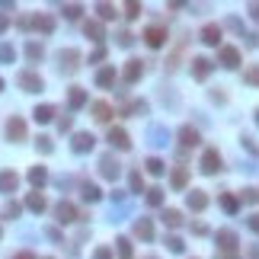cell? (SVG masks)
Masks as SVG:
<instances>
[{
    "mask_svg": "<svg viewBox=\"0 0 259 259\" xmlns=\"http://www.w3.org/2000/svg\"><path fill=\"white\" fill-rule=\"evenodd\" d=\"M218 253H237V234L230 227L218 230Z\"/></svg>",
    "mask_w": 259,
    "mask_h": 259,
    "instance_id": "obj_3",
    "label": "cell"
},
{
    "mask_svg": "<svg viewBox=\"0 0 259 259\" xmlns=\"http://www.w3.org/2000/svg\"><path fill=\"white\" fill-rule=\"evenodd\" d=\"M198 141H202V135H198L192 125H183V128H179V144H183V148H195Z\"/></svg>",
    "mask_w": 259,
    "mask_h": 259,
    "instance_id": "obj_15",
    "label": "cell"
},
{
    "mask_svg": "<svg viewBox=\"0 0 259 259\" xmlns=\"http://www.w3.org/2000/svg\"><path fill=\"white\" fill-rule=\"evenodd\" d=\"M96 86H102V90H109V86H115V67L106 64L102 71L96 74Z\"/></svg>",
    "mask_w": 259,
    "mask_h": 259,
    "instance_id": "obj_17",
    "label": "cell"
},
{
    "mask_svg": "<svg viewBox=\"0 0 259 259\" xmlns=\"http://www.w3.org/2000/svg\"><path fill=\"white\" fill-rule=\"evenodd\" d=\"M151 138H154V144H167V132L163 128H151Z\"/></svg>",
    "mask_w": 259,
    "mask_h": 259,
    "instance_id": "obj_46",
    "label": "cell"
},
{
    "mask_svg": "<svg viewBox=\"0 0 259 259\" xmlns=\"http://www.w3.org/2000/svg\"><path fill=\"white\" fill-rule=\"evenodd\" d=\"M128 186H132V192H144V176H141V170H132V173H128Z\"/></svg>",
    "mask_w": 259,
    "mask_h": 259,
    "instance_id": "obj_29",
    "label": "cell"
},
{
    "mask_svg": "<svg viewBox=\"0 0 259 259\" xmlns=\"http://www.w3.org/2000/svg\"><path fill=\"white\" fill-rule=\"evenodd\" d=\"M218 259H237L234 253H218Z\"/></svg>",
    "mask_w": 259,
    "mask_h": 259,
    "instance_id": "obj_57",
    "label": "cell"
},
{
    "mask_svg": "<svg viewBox=\"0 0 259 259\" xmlns=\"http://www.w3.org/2000/svg\"><path fill=\"white\" fill-rule=\"evenodd\" d=\"M80 13H83L80 4H64V16H67V20H80Z\"/></svg>",
    "mask_w": 259,
    "mask_h": 259,
    "instance_id": "obj_39",
    "label": "cell"
},
{
    "mask_svg": "<svg viewBox=\"0 0 259 259\" xmlns=\"http://www.w3.org/2000/svg\"><path fill=\"white\" fill-rule=\"evenodd\" d=\"M16 80H20V86H23L26 93H39L42 86H45V83H42V77H39L36 71H23L20 77H16Z\"/></svg>",
    "mask_w": 259,
    "mask_h": 259,
    "instance_id": "obj_6",
    "label": "cell"
},
{
    "mask_svg": "<svg viewBox=\"0 0 259 259\" xmlns=\"http://www.w3.org/2000/svg\"><path fill=\"white\" fill-rule=\"evenodd\" d=\"M109 144L118 148V151H128V148H132V138H128L125 128H109Z\"/></svg>",
    "mask_w": 259,
    "mask_h": 259,
    "instance_id": "obj_10",
    "label": "cell"
},
{
    "mask_svg": "<svg viewBox=\"0 0 259 259\" xmlns=\"http://www.w3.org/2000/svg\"><path fill=\"white\" fill-rule=\"evenodd\" d=\"M29 183L36 186V192H39V189L48 183V170H45V167H32V170H29Z\"/></svg>",
    "mask_w": 259,
    "mask_h": 259,
    "instance_id": "obj_21",
    "label": "cell"
},
{
    "mask_svg": "<svg viewBox=\"0 0 259 259\" xmlns=\"http://www.w3.org/2000/svg\"><path fill=\"white\" fill-rule=\"evenodd\" d=\"M20 211H23V205H20V202H10V205L4 208V218H20Z\"/></svg>",
    "mask_w": 259,
    "mask_h": 259,
    "instance_id": "obj_43",
    "label": "cell"
},
{
    "mask_svg": "<svg viewBox=\"0 0 259 259\" xmlns=\"http://www.w3.org/2000/svg\"><path fill=\"white\" fill-rule=\"evenodd\" d=\"M167 246H170V253H183V249H186V243H183V240H179V237H167Z\"/></svg>",
    "mask_w": 259,
    "mask_h": 259,
    "instance_id": "obj_41",
    "label": "cell"
},
{
    "mask_svg": "<svg viewBox=\"0 0 259 259\" xmlns=\"http://www.w3.org/2000/svg\"><path fill=\"white\" fill-rule=\"evenodd\" d=\"M141 74H144V61H138V58H132V61H125V83H135V80H141Z\"/></svg>",
    "mask_w": 259,
    "mask_h": 259,
    "instance_id": "obj_11",
    "label": "cell"
},
{
    "mask_svg": "<svg viewBox=\"0 0 259 259\" xmlns=\"http://www.w3.org/2000/svg\"><path fill=\"white\" fill-rule=\"evenodd\" d=\"M115 243H118V256H122V259H132V240H128V237H118Z\"/></svg>",
    "mask_w": 259,
    "mask_h": 259,
    "instance_id": "obj_37",
    "label": "cell"
},
{
    "mask_svg": "<svg viewBox=\"0 0 259 259\" xmlns=\"http://www.w3.org/2000/svg\"><path fill=\"white\" fill-rule=\"evenodd\" d=\"M170 183H173V189H186L189 186V170L186 167H176V170H173V176H170Z\"/></svg>",
    "mask_w": 259,
    "mask_h": 259,
    "instance_id": "obj_24",
    "label": "cell"
},
{
    "mask_svg": "<svg viewBox=\"0 0 259 259\" xmlns=\"http://www.w3.org/2000/svg\"><path fill=\"white\" fill-rule=\"evenodd\" d=\"M13 259H36V256H32V253H16Z\"/></svg>",
    "mask_w": 259,
    "mask_h": 259,
    "instance_id": "obj_56",
    "label": "cell"
},
{
    "mask_svg": "<svg viewBox=\"0 0 259 259\" xmlns=\"http://www.w3.org/2000/svg\"><path fill=\"white\" fill-rule=\"evenodd\" d=\"M45 234H48L51 240H55V243H64V237H61V230H58V227H48Z\"/></svg>",
    "mask_w": 259,
    "mask_h": 259,
    "instance_id": "obj_52",
    "label": "cell"
},
{
    "mask_svg": "<svg viewBox=\"0 0 259 259\" xmlns=\"http://www.w3.org/2000/svg\"><path fill=\"white\" fill-rule=\"evenodd\" d=\"M243 80H246V83H253V86H259V64L249 67V71L243 74Z\"/></svg>",
    "mask_w": 259,
    "mask_h": 259,
    "instance_id": "obj_44",
    "label": "cell"
},
{
    "mask_svg": "<svg viewBox=\"0 0 259 259\" xmlns=\"http://www.w3.org/2000/svg\"><path fill=\"white\" fill-rule=\"evenodd\" d=\"M221 170V154L214 151V148H208L202 154V173H208V176H214V173Z\"/></svg>",
    "mask_w": 259,
    "mask_h": 259,
    "instance_id": "obj_7",
    "label": "cell"
},
{
    "mask_svg": "<svg viewBox=\"0 0 259 259\" xmlns=\"http://www.w3.org/2000/svg\"><path fill=\"white\" fill-rule=\"evenodd\" d=\"M0 61H4V64H13V61H16V48L4 42V45H0Z\"/></svg>",
    "mask_w": 259,
    "mask_h": 259,
    "instance_id": "obj_35",
    "label": "cell"
},
{
    "mask_svg": "<svg viewBox=\"0 0 259 259\" xmlns=\"http://www.w3.org/2000/svg\"><path fill=\"white\" fill-rule=\"evenodd\" d=\"M192 230H195V234H198V237H202V234H208V227H205V224H202V221H195V224H192Z\"/></svg>",
    "mask_w": 259,
    "mask_h": 259,
    "instance_id": "obj_54",
    "label": "cell"
},
{
    "mask_svg": "<svg viewBox=\"0 0 259 259\" xmlns=\"http://www.w3.org/2000/svg\"><path fill=\"white\" fill-rule=\"evenodd\" d=\"M58 128H61V132H71V128H74V118H71V115H61V118H58Z\"/></svg>",
    "mask_w": 259,
    "mask_h": 259,
    "instance_id": "obj_48",
    "label": "cell"
},
{
    "mask_svg": "<svg viewBox=\"0 0 259 259\" xmlns=\"http://www.w3.org/2000/svg\"><path fill=\"white\" fill-rule=\"evenodd\" d=\"M26 58H29L32 64H39L42 58H45V48H42L39 42H29V45H26Z\"/></svg>",
    "mask_w": 259,
    "mask_h": 259,
    "instance_id": "obj_27",
    "label": "cell"
},
{
    "mask_svg": "<svg viewBox=\"0 0 259 259\" xmlns=\"http://www.w3.org/2000/svg\"><path fill=\"white\" fill-rule=\"evenodd\" d=\"M83 36L93 39V42H102V39H106V29H102L99 20H86V23H83Z\"/></svg>",
    "mask_w": 259,
    "mask_h": 259,
    "instance_id": "obj_13",
    "label": "cell"
},
{
    "mask_svg": "<svg viewBox=\"0 0 259 259\" xmlns=\"http://www.w3.org/2000/svg\"><path fill=\"white\" fill-rule=\"evenodd\" d=\"M246 224H249V230H253V234H259V214H249Z\"/></svg>",
    "mask_w": 259,
    "mask_h": 259,
    "instance_id": "obj_53",
    "label": "cell"
},
{
    "mask_svg": "<svg viewBox=\"0 0 259 259\" xmlns=\"http://www.w3.org/2000/svg\"><path fill=\"white\" fill-rule=\"evenodd\" d=\"M144 167H148V173H151V176H163L167 163H163L160 157H148V163H144Z\"/></svg>",
    "mask_w": 259,
    "mask_h": 259,
    "instance_id": "obj_28",
    "label": "cell"
},
{
    "mask_svg": "<svg viewBox=\"0 0 259 259\" xmlns=\"http://www.w3.org/2000/svg\"><path fill=\"white\" fill-rule=\"evenodd\" d=\"M77 218H80V211H77L71 202H58V205H55V221H58V224H71V221H77Z\"/></svg>",
    "mask_w": 259,
    "mask_h": 259,
    "instance_id": "obj_4",
    "label": "cell"
},
{
    "mask_svg": "<svg viewBox=\"0 0 259 259\" xmlns=\"http://www.w3.org/2000/svg\"><path fill=\"white\" fill-rule=\"evenodd\" d=\"M32 115H36V122H51L55 118V106H36Z\"/></svg>",
    "mask_w": 259,
    "mask_h": 259,
    "instance_id": "obj_30",
    "label": "cell"
},
{
    "mask_svg": "<svg viewBox=\"0 0 259 259\" xmlns=\"http://www.w3.org/2000/svg\"><path fill=\"white\" fill-rule=\"evenodd\" d=\"M148 205H151V208L163 205V189H157V186H154V189H148Z\"/></svg>",
    "mask_w": 259,
    "mask_h": 259,
    "instance_id": "obj_36",
    "label": "cell"
},
{
    "mask_svg": "<svg viewBox=\"0 0 259 259\" xmlns=\"http://www.w3.org/2000/svg\"><path fill=\"white\" fill-rule=\"evenodd\" d=\"M32 26H36L39 32H45V36H48V32L55 29V20H51V16H36V20H32Z\"/></svg>",
    "mask_w": 259,
    "mask_h": 259,
    "instance_id": "obj_31",
    "label": "cell"
},
{
    "mask_svg": "<svg viewBox=\"0 0 259 259\" xmlns=\"http://www.w3.org/2000/svg\"><path fill=\"white\" fill-rule=\"evenodd\" d=\"M240 198H243L246 205H256V202H259V189H243V192H240Z\"/></svg>",
    "mask_w": 259,
    "mask_h": 259,
    "instance_id": "obj_42",
    "label": "cell"
},
{
    "mask_svg": "<svg viewBox=\"0 0 259 259\" xmlns=\"http://www.w3.org/2000/svg\"><path fill=\"white\" fill-rule=\"evenodd\" d=\"M249 13H253L256 20H259V4H249Z\"/></svg>",
    "mask_w": 259,
    "mask_h": 259,
    "instance_id": "obj_55",
    "label": "cell"
},
{
    "mask_svg": "<svg viewBox=\"0 0 259 259\" xmlns=\"http://www.w3.org/2000/svg\"><path fill=\"white\" fill-rule=\"evenodd\" d=\"M90 112H93V118H96V122H102V125L112 118V106H109V102H93Z\"/></svg>",
    "mask_w": 259,
    "mask_h": 259,
    "instance_id": "obj_19",
    "label": "cell"
},
{
    "mask_svg": "<svg viewBox=\"0 0 259 259\" xmlns=\"http://www.w3.org/2000/svg\"><path fill=\"white\" fill-rule=\"evenodd\" d=\"M77 61H80V51H77V48H64L61 55H58V64H61V71H64V74H74L77 67H80Z\"/></svg>",
    "mask_w": 259,
    "mask_h": 259,
    "instance_id": "obj_1",
    "label": "cell"
},
{
    "mask_svg": "<svg viewBox=\"0 0 259 259\" xmlns=\"http://www.w3.org/2000/svg\"><path fill=\"white\" fill-rule=\"evenodd\" d=\"M132 42H135V36H132L128 29H122V32H118V45H122V48H128Z\"/></svg>",
    "mask_w": 259,
    "mask_h": 259,
    "instance_id": "obj_47",
    "label": "cell"
},
{
    "mask_svg": "<svg viewBox=\"0 0 259 259\" xmlns=\"http://www.w3.org/2000/svg\"><path fill=\"white\" fill-rule=\"evenodd\" d=\"M221 208H224V211H230V214H234V211L240 208V202H237V198H234V195H230V192H221Z\"/></svg>",
    "mask_w": 259,
    "mask_h": 259,
    "instance_id": "obj_32",
    "label": "cell"
},
{
    "mask_svg": "<svg viewBox=\"0 0 259 259\" xmlns=\"http://www.w3.org/2000/svg\"><path fill=\"white\" fill-rule=\"evenodd\" d=\"M93 144H96V138H93L90 132H77L74 141H71V148H74L77 154H86V151H93Z\"/></svg>",
    "mask_w": 259,
    "mask_h": 259,
    "instance_id": "obj_9",
    "label": "cell"
},
{
    "mask_svg": "<svg viewBox=\"0 0 259 259\" xmlns=\"http://www.w3.org/2000/svg\"><path fill=\"white\" fill-rule=\"evenodd\" d=\"M0 90H4V77H0Z\"/></svg>",
    "mask_w": 259,
    "mask_h": 259,
    "instance_id": "obj_59",
    "label": "cell"
},
{
    "mask_svg": "<svg viewBox=\"0 0 259 259\" xmlns=\"http://www.w3.org/2000/svg\"><path fill=\"white\" fill-rule=\"evenodd\" d=\"M96 13L102 16V20H115V7L112 4H96Z\"/></svg>",
    "mask_w": 259,
    "mask_h": 259,
    "instance_id": "obj_40",
    "label": "cell"
},
{
    "mask_svg": "<svg viewBox=\"0 0 259 259\" xmlns=\"http://www.w3.org/2000/svg\"><path fill=\"white\" fill-rule=\"evenodd\" d=\"M144 42H148L151 48H160L163 42H167V29H163V26H148V29H144Z\"/></svg>",
    "mask_w": 259,
    "mask_h": 259,
    "instance_id": "obj_8",
    "label": "cell"
},
{
    "mask_svg": "<svg viewBox=\"0 0 259 259\" xmlns=\"http://www.w3.org/2000/svg\"><path fill=\"white\" fill-rule=\"evenodd\" d=\"M36 144H39V151H42V154H51V151H55V144H51V138H45V135H42Z\"/></svg>",
    "mask_w": 259,
    "mask_h": 259,
    "instance_id": "obj_45",
    "label": "cell"
},
{
    "mask_svg": "<svg viewBox=\"0 0 259 259\" xmlns=\"http://www.w3.org/2000/svg\"><path fill=\"white\" fill-rule=\"evenodd\" d=\"M26 208H32V211H45V208H48L45 195H42V192H29V195H26Z\"/></svg>",
    "mask_w": 259,
    "mask_h": 259,
    "instance_id": "obj_23",
    "label": "cell"
},
{
    "mask_svg": "<svg viewBox=\"0 0 259 259\" xmlns=\"http://www.w3.org/2000/svg\"><path fill=\"white\" fill-rule=\"evenodd\" d=\"M16 186H20V176H16L13 170H4V173H0V192H4V195L16 192Z\"/></svg>",
    "mask_w": 259,
    "mask_h": 259,
    "instance_id": "obj_14",
    "label": "cell"
},
{
    "mask_svg": "<svg viewBox=\"0 0 259 259\" xmlns=\"http://www.w3.org/2000/svg\"><path fill=\"white\" fill-rule=\"evenodd\" d=\"M218 61L227 67V71H234V67H240V51L234 48V45H221V51H218Z\"/></svg>",
    "mask_w": 259,
    "mask_h": 259,
    "instance_id": "obj_5",
    "label": "cell"
},
{
    "mask_svg": "<svg viewBox=\"0 0 259 259\" xmlns=\"http://www.w3.org/2000/svg\"><path fill=\"white\" fill-rule=\"evenodd\" d=\"M208 74H211V61H208V58H195V61H192V77H195V80H205Z\"/></svg>",
    "mask_w": 259,
    "mask_h": 259,
    "instance_id": "obj_20",
    "label": "cell"
},
{
    "mask_svg": "<svg viewBox=\"0 0 259 259\" xmlns=\"http://www.w3.org/2000/svg\"><path fill=\"white\" fill-rule=\"evenodd\" d=\"M10 23H13V16H10V13H0V32L10 29Z\"/></svg>",
    "mask_w": 259,
    "mask_h": 259,
    "instance_id": "obj_49",
    "label": "cell"
},
{
    "mask_svg": "<svg viewBox=\"0 0 259 259\" xmlns=\"http://www.w3.org/2000/svg\"><path fill=\"white\" fill-rule=\"evenodd\" d=\"M67 102H71V109H83V106H86V90H83V86H71V96H67Z\"/></svg>",
    "mask_w": 259,
    "mask_h": 259,
    "instance_id": "obj_22",
    "label": "cell"
},
{
    "mask_svg": "<svg viewBox=\"0 0 259 259\" xmlns=\"http://www.w3.org/2000/svg\"><path fill=\"white\" fill-rule=\"evenodd\" d=\"M7 138H10V141H23L26 138V122L20 115H13L10 122H7Z\"/></svg>",
    "mask_w": 259,
    "mask_h": 259,
    "instance_id": "obj_12",
    "label": "cell"
},
{
    "mask_svg": "<svg viewBox=\"0 0 259 259\" xmlns=\"http://www.w3.org/2000/svg\"><path fill=\"white\" fill-rule=\"evenodd\" d=\"M148 259H154V256H148Z\"/></svg>",
    "mask_w": 259,
    "mask_h": 259,
    "instance_id": "obj_60",
    "label": "cell"
},
{
    "mask_svg": "<svg viewBox=\"0 0 259 259\" xmlns=\"http://www.w3.org/2000/svg\"><path fill=\"white\" fill-rule=\"evenodd\" d=\"M202 42H205V45H218V42H221V26L218 23L202 26Z\"/></svg>",
    "mask_w": 259,
    "mask_h": 259,
    "instance_id": "obj_16",
    "label": "cell"
},
{
    "mask_svg": "<svg viewBox=\"0 0 259 259\" xmlns=\"http://www.w3.org/2000/svg\"><path fill=\"white\" fill-rule=\"evenodd\" d=\"M135 234L141 237V240H151V237H154V224H151V218L135 221Z\"/></svg>",
    "mask_w": 259,
    "mask_h": 259,
    "instance_id": "obj_25",
    "label": "cell"
},
{
    "mask_svg": "<svg viewBox=\"0 0 259 259\" xmlns=\"http://www.w3.org/2000/svg\"><path fill=\"white\" fill-rule=\"evenodd\" d=\"M125 16H128V20H138V16H141V4H138V0H128V4H125Z\"/></svg>",
    "mask_w": 259,
    "mask_h": 259,
    "instance_id": "obj_38",
    "label": "cell"
},
{
    "mask_svg": "<svg viewBox=\"0 0 259 259\" xmlns=\"http://www.w3.org/2000/svg\"><path fill=\"white\" fill-rule=\"evenodd\" d=\"M256 125H259V109H256Z\"/></svg>",
    "mask_w": 259,
    "mask_h": 259,
    "instance_id": "obj_58",
    "label": "cell"
},
{
    "mask_svg": "<svg viewBox=\"0 0 259 259\" xmlns=\"http://www.w3.org/2000/svg\"><path fill=\"white\" fill-rule=\"evenodd\" d=\"M163 224H167V227H179V224H183V211H176V208H163Z\"/></svg>",
    "mask_w": 259,
    "mask_h": 259,
    "instance_id": "obj_26",
    "label": "cell"
},
{
    "mask_svg": "<svg viewBox=\"0 0 259 259\" xmlns=\"http://www.w3.org/2000/svg\"><path fill=\"white\" fill-rule=\"evenodd\" d=\"M99 173H102V179H112V183H115L118 173H122V163L112 157V154H106V157L99 160Z\"/></svg>",
    "mask_w": 259,
    "mask_h": 259,
    "instance_id": "obj_2",
    "label": "cell"
},
{
    "mask_svg": "<svg viewBox=\"0 0 259 259\" xmlns=\"http://www.w3.org/2000/svg\"><path fill=\"white\" fill-rule=\"evenodd\" d=\"M80 195L86 198V202H99V195H102V192H99V189L93 186V183H83V189H80Z\"/></svg>",
    "mask_w": 259,
    "mask_h": 259,
    "instance_id": "obj_33",
    "label": "cell"
},
{
    "mask_svg": "<svg viewBox=\"0 0 259 259\" xmlns=\"http://www.w3.org/2000/svg\"><path fill=\"white\" fill-rule=\"evenodd\" d=\"M186 205H189L192 211H205V205H208V195L198 192V189H192V192H189V198H186Z\"/></svg>",
    "mask_w": 259,
    "mask_h": 259,
    "instance_id": "obj_18",
    "label": "cell"
},
{
    "mask_svg": "<svg viewBox=\"0 0 259 259\" xmlns=\"http://www.w3.org/2000/svg\"><path fill=\"white\" fill-rule=\"evenodd\" d=\"M93 259H112V249L109 246H99L96 253H93Z\"/></svg>",
    "mask_w": 259,
    "mask_h": 259,
    "instance_id": "obj_51",
    "label": "cell"
},
{
    "mask_svg": "<svg viewBox=\"0 0 259 259\" xmlns=\"http://www.w3.org/2000/svg\"><path fill=\"white\" fill-rule=\"evenodd\" d=\"M125 112H128V115H144V112H148V102L135 99V102H128V106H125Z\"/></svg>",
    "mask_w": 259,
    "mask_h": 259,
    "instance_id": "obj_34",
    "label": "cell"
},
{
    "mask_svg": "<svg viewBox=\"0 0 259 259\" xmlns=\"http://www.w3.org/2000/svg\"><path fill=\"white\" fill-rule=\"evenodd\" d=\"M90 61H93V64H96V61H106V48L99 45V48H96V51H93V55H90Z\"/></svg>",
    "mask_w": 259,
    "mask_h": 259,
    "instance_id": "obj_50",
    "label": "cell"
}]
</instances>
